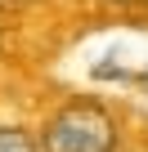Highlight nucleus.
<instances>
[{
	"instance_id": "f257e3e1",
	"label": "nucleus",
	"mask_w": 148,
	"mask_h": 152,
	"mask_svg": "<svg viewBox=\"0 0 148 152\" xmlns=\"http://www.w3.org/2000/svg\"><path fill=\"white\" fill-rule=\"evenodd\" d=\"M45 152H112V116L94 103H72L45 125Z\"/></svg>"
},
{
	"instance_id": "f03ea898",
	"label": "nucleus",
	"mask_w": 148,
	"mask_h": 152,
	"mask_svg": "<svg viewBox=\"0 0 148 152\" xmlns=\"http://www.w3.org/2000/svg\"><path fill=\"white\" fill-rule=\"evenodd\" d=\"M0 152H36V143L23 130H0Z\"/></svg>"
}]
</instances>
